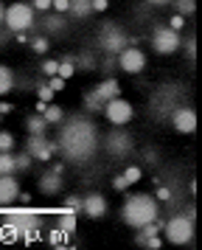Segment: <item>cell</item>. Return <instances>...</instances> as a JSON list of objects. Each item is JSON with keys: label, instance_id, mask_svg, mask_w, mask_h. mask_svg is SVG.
Returning <instances> with one entry per match:
<instances>
[{"label": "cell", "instance_id": "obj_16", "mask_svg": "<svg viewBox=\"0 0 202 250\" xmlns=\"http://www.w3.org/2000/svg\"><path fill=\"white\" fill-rule=\"evenodd\" d=\"M96 96H99L101 102H110V99H118V96H121V84H118V79H104L99 84V87H96Z\"/></svg>", "mask_w": 202, "mask_h": 250}, {"label": "cell", "instance_id": "obj_35", "mask_svg": "<svg viewBox=\"0 0 202 250\" xmlns=\"http://www.w3.org/2000/svg\"><path fill=\"white\" fill-rule=\"evenodd\" d=\"M182 48H185V57L194 62V57H197V40H194V37H188V40L182 42Z\"/></svg>", "mask_w": 202, "mask_h": 250}, {"label": "cell", "instance_id": "obj_20", "mask_svg": "<svg viewBox=\"0 0 202 250\" xmlns=\"http://www.w3.org/2000/svg\"><path fill=\"white\" fill-rule=\"evenodd\" d=\"M42 25H45V31H48V34H62V31H65V23H62V17H59V14H48V12H45Z\"/></svg>", "mask_w": 202, "mask_h": 250}, {"label": "cell", "instance_id": "obj_4", "mask_svg": "<svg viewBox=\"0 0 202 250\" xmlns=\"http://www.w3.org/2000/svg\"><path fill=\"white\" fill-rule=\"evenodd\" d=\"M3 25L9 28L11 34H20V31H28L37 25V17H34L31 3H11L9 9L3 12Z\"/></svg>", "mask_w": 202, "mask_h": 250}, {"label": "cell", "instance_id": "obj_46", "mask_svg": "<svg viewBox=\"0 0 202 250\" xmlns=\"http://www.w3.org/2000/svg\"><path fill=\"white\" fill-rule=\"evenodd\" d=\"M9 110H11L9 104H0V115H3V113H9Z\"/></svg>", "mask_w": 202, "mask_h": 250}, {"label": "cell", "instance_id": "obj_14", "mask_svg": "<svg viewBox=\"0 0 202 250\" xmlns=\"http://www.w3.org/2000/svg\"><path fill=\"white\" fill-rule=\"evenodd\" d=\"M20 200V183L14 174H0V208Z\"/></svg>", "mask_w": 202, "mask_h": 250}, {"label": "cell", "instance_id": "obj_30", "mask_svg": "<svg viewBox=\"0 0 202 250\" xmlns=\"http://www.w3.org/2000/svg\"><path fill=\"white\" fill-rule=\"evenodd\" d=\"M14 149V135L9 129H0V152H11Z\"/></svg>", "mask_w": 202, "mask_h": 250}, {"label": "cell", "instance_id": "obj_18", "mask_svg": "<svg viewBox=\"0 0 202 250\" xmlns=\"http://www.w3.org/2000/svg\"><path fill=\"white\" fill-rule=\"evenodd\" d=\"M14 70L9 68V65H0V96H9L11 90H14Z\"/></svg>", "mask_w": 202, "mask_h": 250}, {"label": "cell", "instance_id": "obj_15", "mask_svg": "<svg viewBox=\"0 0 202 250\" xmlns=\"http://www.w3.org/2000/svg\"><path fill=\"white\" fill-rule=\"evenodd\" d=\"M81 214L90 216V219H101L107 214V197L104 194H87L81 197Z\"/></svg>", "mask_w": 202, "mask_h": 250}, {"label": "cell", "instance_id": "obj_8", "mask_svg": "<svg viewBox=\"0 0 202 250\" xmlns=\"http://www.w3.org/2000/svg\"><path fill=\"white\" fill-rule=\"evenodd\" d=\"M180 45H182V37H180V31H174V28L157 25L155 31H152V48H155L157 54H177Z\"/></svg>", "mask_w": 202, "mask_h": 250}, {"label": "cell", "instance_id": "obj_47", "mask_svg": "<svg viewBox=\"0 0 202 250\" xmlns=\"http://www.w3.org/2000/svg\"><path fill=\"white\" fill-rule=\"evenodd\" d=\"M3 12H6V6H3V3H0V23H3Z\"/></svg>", "mask_w": 202, "mask_h": 250}, {"label": "cell", "instance_id": "obj_12", "mask_svg": "<svg viewBox=\"0 0 202 250\" xmlns=\"http://www.w3.org/2000/svg\"><path fill=\"white\" fill-rule=\"evenodd\" d=\"M62 166L56 163V166H51V169L42 171V177L37 180V188H40V194H45V197H56V194L62 191Z\"/></svg>", "mask_w": 202, "mask_h": 250}, {"label": "cell", "instance_id": "obj_19", "mask_svg": "<svg viewBox=\"0 0 202 250\" xmlns=\"http://www.w3.org/2000/svg\"><path fill=\"white\" fill-rule=\"evenodd\" d=\"M56 228H62L65 233H73V230H76V211L62 208V211H59V222H56Z\"/></svg>", "mask_w": 202, "mask_h": 250}, {"label": "cell", "instance_id": "obj_43", "mask_svg": "<svg viewBox=\"0 0 202 250\" xmlns=\"http://www.w3.org/2000/svg\"><path fill=\"white\" fill-rule=\"evenodd\" d=\"M93 3V12H107V6H110V0H90Z\"/></svg>", "mask_w": 202, "mask_h": 250}, {"label": "cell", "instance_id": "obj_2", "mask_svg": "<svg viewBox=\"0 0 202 250\" xmlns=\"http://www.w3.org/2000/svg\"><path fill=\"white\" fill-rule=\"evenodd\" d=\"M0 242L3 245H14V242H31L40 233L42 225V211L37 208H0Z\"/></svg>", "mask_w": 202, "mask_h": 250}, {"label": "cell", "instance_id": "obj_36", "mask_svg": "<svg viewBox=\"0 0 202 250\" xmlns=\"http://www.w3.org/2000/svg\"><path fill=\"white\" fill-rule=\"evenodd\" d=\"M56 68H59V62H56V59H45V62H42V73L48 76V79L56 76Z\"/></svg>", "mask_w": 202, "mask_h": 250}, {"label": "cell", "instance_id": "obj_21", "mask_svg": "<svg viewBox=\"0 0 202 250\" xmlns=\"http://www.w3.org/2000/svg\"><path fill=\"white\" fill-rule=\"evenodd\" d=\"M42 118L45 121H48V124H59V121H62V118H65V110H62V107H59V104H45V110H42Z\"/></svg>", "mask_w": 202, "mask_h": 250}, {"label": "cell", "instance_id": "obj_6", "mask_svg": "<svg viewBox=\"0 0 202 250\" xmlns=\"http://www.w3.org/2000/svg\"><path fill=\"white\" fill-rule=\"evenodd\" d=\"M99 45H101V51H104L107 57H118L123 48L132 45V42H129V37L123 34L121 25L107 23L104 28H101V34H99Z\"/></svg>", "mask_w": 202, "mask_h": 250}, {"label": "cell", "instance_id": "obj_37", "mask_svg": "<svg viewBox=\"0 0 202 250\" xmlns=\"http://www.w3.org/2000/svg\"><path fill=\"white\" fill-rule=\"evenodd\" d=\"M65 208H67V211H76V214H79V211H81V197L70 194V197L65 200Z\"/></svg>", "mask_w": 202, "mask_h": 250}, {"label": "cell", "instance_id": "obj_33", "mask_svg": "<svg viewBox=\"0 0 202 250\" xmlns=\"http://www.w3.org/2000/svg\"><path fill=\"white\" fill-rule=\"evenodd\" d=\"M37 96H40V102H51V99H54V90H51V87H48V82H45V84H40V87H37Z\"/></svg>", "mask_w": 202, "mask_h": 250}, {"label": "cell", "instance_id": "obj_5", "mask_svg": "<svg viewBox=\"0 0 202 250\" xmlns=\"http://www.w3.org/2000/svg\"><path fill=\"white\" fill-rule=\"evenodd\" d=\"M163 233L171 245H188L191 239H194V216L191 214H174L171 219L163 222Z\"/></svg>", "mask_w": 202, "mask_h": 250}, {"label": "cell", "instance_id": "obj_11", "mask_svg": "<svg viewBox=\"0 0 202 250\" xmlns=\"http://www.w3.org/2000/svg\"><path fill=\"white\" fill-rule=\"evenodd\" d=\"M118 65H121L123 73H132L135 76V73H141V70L146 68V54L138 45H126L121 54H118Z\"/></svg>", "mask_w": 202, "mask_h": 250}, {"label": "cell", "instance_id": "obj_23", "mask_svg": "<svg viewBox=\"0 0 202 250\" xmlns=\"http://www.w3.org/2000/svg\"><path fill=\"white\" fill-rule=\"evenodd\" d=\"M81 104H84V110H87V113H101V110H104V102L96 96V90H87V93H84Z\"/></svg>", "mask_w": 202, "mask_h": 250}, {"label": "cell", "instance_id": "obj_22", "mask_svg": "<svg viewBox=\"0 0 202 250\" xmlns=\"http://www.w3.org/2000/svg\"><path fill=\"white\" fill-rule=\"evenodd\" d=\"M73 65H76V70H99V59L93 57V54H79L76 59H73Z\"/></svg>", "mask_w": 202, "mask_h": 250}, {"label": "cell", "instance_id": "obj_40", "mask_svg": "<svg viewBox=\"0 0 202 250\" xmlns=\"http://www.w3.org/2000/svg\"><path fill=\"white\" fill-rule=\"evenodd\" d=\"M112 188H118V191H126V188H129V183H126V177H123V174H118V177H112Z\"/></svg>", "mask_w": 202, "mask_h": 250}, {"label": "cell", "instance_id": "obj_31", "mask_svg": "<svg viewBox=\"0 0 202 250\" xmlns=\"http://www.w3.org/2000/svg\"><path fill=\"white\" fill-rule=\"evenodd\" d=\"M14 163H17V171H25V169H31L34 158L28 152H22V155H14Z\"/></svg>", "mask_w": 202, "mask_h": 250}, {"label": "cell", "instance_id": "obj_17", "mask_svg": "<svg viewBox=\"0 0 202 250\" xmlns=\"http://www.w3.org/2000/svg\"><path fill=\"white\" fill-rule=\"evenodd\" d=\"M48 121L42 118V113H34L25 118V129H28V135H40V132H48Z\"/></svg>", "mask_w": 202, "mask_h": 250}, {"label": "cell", "instance_id": "obj_7", "mask_svg": "<svg viewBox=\"0 0 202 250\" xmlns=\"http://www.w3.org/2000/svg\"><path fill=\"white\" fill-rule=\"evenodd\" d=\"M101 113H104V118H107L112 126H123V124H129V121L135 118V107L126 102V99L118 96V99L104 102V110H101Z\"/></svg>", "mask_w": 202, "mask_h": 250}, {"label": "cell", "instance_id": "obj_27", "mask_svg": "<svg viewBox=\"0 0 202 250\" xmlns=\"http://www.w3.org/2000/svg\"><path fill=\"white\" fill-rule=\"evenodd\" d=\"M73 73H76V65H73V59H62V62H59V68H56V76H62V79H70V76H73Z\"/></svg>", "mask_w": 202, "mask_h": 250}, {"label": "cell", "instance_id": "obj_1", "mask_svg": "<svg viewBox=\"0 0 202 250\" xmlns=\"http://www.w3.org/2000/svg\"><path fill=\"white\" fill-rule=\"evenodd\" d=\"M99 149V129L87 115H70L59 121V135L54 141V152L62 155L65 163H87Z\"/></svg>", "mask_w": 202, "mask_h": 250}, {"label": "cell", "instance_id": "obj_9", "mask_svg": "<svg viewBox=\"0 0 202 250\" xmlns=\"http://www.w3.org/2000/svg\"><path fill=\"white\" fill-rule=\"evenodd\" d=\"M107 152H110V158L112 160H123V158H129L132 155V149H135V141L129 132H123V129H115V132H110L107 135Z\"/></svg>", "mask_w": 202, "mask_h": 250}, {"label": "cell", "instance_id": "obj_32", "mask_svg": "<svg viewBox=\"0 0 202 250\" xmlns=\"http://www.w3.org/2000/svg\"><path fill=\"white\" fill-rule=\"evenodd\" d=\"M123 177H126V183H129V186H135V183L141 180V166H129V169L123 171Z\"/></svg>", "mask_w": 202, "mask_h": 250}, {"label": "cell", "instance_id": "obj_28", "mask_svg": "<svg viewBox=\"0 0 202 250\" xmlns=\"http://www.w3.org/2000/svg\"><path fill=\"white\" fill-rule=\"evenodd\" d=\"M171 6H174L177 14H182V17H188V14L197 9V3H194V0H171Z\"/></svg>", "mask_w": 202, "mask_h": 250}, {"label": "cell", "instance_id": "obj_13", "mask_svg": "<svg viewBox=\"0 0 202 250\" xmlns=\"http://www.w3.org/2000/svg\"><path fill=\"white\" fill-rule=\"evenodd\" d=\"M171 126L177 129L180 135H191L197 129V113L191 107H174L171 110Z\"/></svg>", "mask_w": 202, "mask_h": 250}, {"label": "cell", "instance_id": "obj_10", "mask_svg": "<svg viewBox=\"0 0 202 250\" xmlns=\"http://www.w3.org/2000/svg\"><path fill=\"white\" fill-rule=\"evenodd\" d=\"M25 152H28L34 160H42V163H51V160H54V144L48 141L45 132H40V135H28V141H25Z\"/></svg>", "mask_w": 202, "mask_h": 250}, {"label": "cell", "instance_id": "obj_24", "mask_svg": "<svg viewBox=\"0 0 202 250\" xmlns=\"http://www.w3.org/2000/svg\"><path fill=\"white\" fill-rule=\"evenodd\" d=\"M90 12H93V3L90 0H70V14L73 17H90Z\"/></svg>", "mask_w": 202, "mask_h": 250}, {"label": "cell", "instance_id": "obj_3", "mask_svg": "<svg viewBox=\"0 0 202 250\" xmlns=\"http://www.w3.org/2000/svg\"><path fill=\"white\" fill-rule=\"evenodd\" d=\"M155 216H160V208H157V200L152 194H129L121 205V219L132 228V230L143 228L146 222H152Z\"/></svg>", "mask_w": 202, "mask_h": 250}, {"label": "cell", "instance_id": "obj_34", "mask_svg": "<svg viewBox=\"0 0 202 250\" xmlns=\"http://www.w3.org/2000/svg\"><path fill=\"white\" fill-rule=\"evenodd\" d=\"M51 9L56 14H67L70 12V0H51Z\"/></svg>", "mask_w": 202, "mask_h": 250}, {"label": "cell", "instance_id": "obj_38", "mask_svg": "<svg viewBox=\"0 0 202 250\" xmlns=\"http://www.w3.org/2000/svg\"><path fill=\"white\" fill-rule=\"evenodd\" d=\"M143 248H146V250H160V248H163V239H160V233H157V236H149V239H146Z\"/></svg>", "mask_w": 202, "mask_h": 250}, {"label": "cell", "instance_id": "obj_45", "mask_svg": "<svg viewBox=\"0 0 202 250\" xmlns=\"http://www.w3.org/2000/svg\"><path fill=\"white\" fill-rule=\"evenodd\" d=\"M149 3H152V6H168L171 0H149Z\"/></svg>", "mask_w": 202, "mask_h": 250}, {"label": "cell", "instance_id": "obj_29", "mask_svg": "<svg viewBox=\"0 0 202 250\" xmlns=\"http://www.w3.org/2000/svg\"><path fill=\"white\" fill-rule=\"evenodd\" d=\"M48 48H51L48 37H34V40H31V51H34V54H48Z\"/></svg>", "mask_w": 202, "mask_h": 250}, {"label": "cell", "instance_id": "obj_42", "mask_svg": "<svg viewBox=\"0 0 202 250\" xmlns=\"http://www.w3.org/2000/svg\"><path fill=\"white\" fill-rule=\"evenodd\" d=\"M48 87H51V90H62V87H65V79H62V76H51V82H48Z\"/></svg>", "mask_w": 202, "mask_h": 250}, {"label": "cell", "instance_id": "obj_41", "mask_svg": "<svg viewBox=\"0 0 202 250\" xmlns=\"http://www.w3.org/2000/svg\"><path fill=\"white\" fill-rule=\"evenodd\" d=\"M31 9L34 12H51V0H34Z\"/></svg>", "mask_w": 202, "mask_h": 250}, {"label": "cell", "instance_id": "obj_39", "mask_svg": "<svg viewBox=\"0 0 202 250\" xmlns=\"http://www.w3.org/2000/svg\"><path fill=\"white\" fill-rule=\"evenodd\" d=\"M182 25H185V17H182V14H174V17L168 20V28H174V31H182Z\"/></svg>", "mask_w": 202, "mask_h": 250}, {"label": "cell", "instance_id": "obj_26", "mask_svg": "<svg viewBox=\"0 0 202 250\" xmlns=\"http://www.w3.org/2000/svg\"><path fill=\"white\" fill-rule=\"evenodd\" d=\"M17 163H14V152H0V174H14Z\"/></svg>", "mask_w": 202, "mask_h": 250}, {"label": "cell", "instance_id": "obj_25", "mask_svg": "<svg viewBox=\"0 0 202 250\" xmlns=\"http://www.w3.org/2000/svg\"><path fill=\"white\" fill-rule=\"evenodd\" d=\"M67 239H70V233H65L62 228H54V230L48 233V245H51V248H67Z\"/></svg>", "mask_w": 202, "mask_h": 250}, {"label": "cell", "instance_id": "obj_44", "mask_svg": "<svg viewBox=\"0 0 202 250\" xmlns=\"http://www.w3.org/2000/svg\"><path fill=\"white\" fill-rule=\"evenodd\" d=\"M155 200H163V203H166V200H171V191H168L166 186H160V188H157V197Z\"/></svg>", "mask_w": 202, "mask_h": 250}]
</instances>
